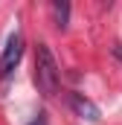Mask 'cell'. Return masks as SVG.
Instances as JSON below:
<instances>
[{
	"label": "cell",
	"instance_id": "6da1fadb",
	"mask_svg": "<svg viewBox=\"0 0 122 125\" xmlns=\"http://www.w3.org/2000/svg\"><path fill=\"white\" fill-rule=\"evenodd\" d=\"M58 82H61V73H58V64H55V55L47 44H38L35 47V84L44 96H55L58 93Z\"/></svg>",
	"mask_w": 122,
	"mask_h": 125
},
{
	"label": "cell",
	"instance_id": "7a4b0ae2",
	"mask_svg": "<svg viewBox=\"0 0 122 125\" xmlns=\"http://www.w3.org/2000/svg\"><path fill=\"white\" fill-rule=\"evenodd\" d=\"M20 55H23V35H20V32H12V35L6 38L3 55H0V79L12 76V70L18 67Z\"/></svg>",
	"mask_w": 122,
	"mask_h": 125
},
{
	"label": "cell",
	"instance_id": "3957f363",
	"mask_svg": "<svg viewBox=\"0 0 122 125\" xmlns=\"http://www.w3.org/2000/svg\"><path fill=\"white\" fill-rule=\"evenodd\" d=\"M70 105H73V111H76L81 119H90V122H96V119H99V108L93 105L87 96H81V93H70Z\"/></svg>",
	"mask_w": 122,
	"mask_h": 125
},
{
	"label": "cell",
	"instance_id": "277c9868",
	"mask_svg": "<svg viewBox=\"0 0 122 125\" xmlns=\"http://www.w3.org/2000/svg\"><path fill=\"white\" fill-rule=\"evenodd\" d=\"M50 9H52L55 26H58V29H64V26H67V18H70V3H52Z\"/></svg>",
	"mask_w": 122,
	"mask_h": 125
},
{
	"label": "cell",
	"instance_id": "5b68a950",
	"mask_svg": "<svg viewBox=\"0 0 122 125\" xmlns=\"http://www.w3.org/2000/svg\"><path fill=\"white\" fill-rule=\"evenodd\" d=\"M29 125H47V114H38V119H32Z\"/></svg>",
	"mask_w": 122,
	"mask_h": 125
},
{
	"label": "cell",
	"instance_id": "8992f818",
	"mask_svg": "<svg viewBox=\"0 0 122 125\" xmlns=\"http://www.w3.org/2000/svg\"><path fill=\"white\" fill-rule=\"evenodd\" d=\"M113 55H116V58L122 61V44H113Z\"/></svg>",
	"mask_w": 122,
	"mask_h": 125
}]
</instances>
